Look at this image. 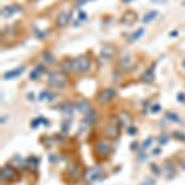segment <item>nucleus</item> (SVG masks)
Segmentation results:
<instances>
[{
  "mask_svg": "<svg viewBox=\"0 0 185 185\" xmlns=\"http://www.w3.org/2000/svg\"><path fill=\"white\" fill-rule=\"evenodd\" d=\"M137 147H138V143H132L131 144V149H133V151H137Z\"/></svg>",
  "mask_w": 185,
  "mask_h": 185,
  "instance_id": "37998d69",
  "label": "nucleus"
},
{
  "mask_svg": "<svg viewBox=\"0 0 185 185\" xmlns=\"http://www.w3.org/2000/svg\"><path fill=\"white\" fill-rule=\"evenodd\" d=\"M165 117H167L168 120H170L172 122H176V124H179L180 122V117L176 115L175 112H170V111H168V112H165Z\"/></svg>",
  "mask_w": 185,
  "mask_h": 185,
  "instance_id": "bb28decb",
  "label": "nucleus"
},
{
  "mask_svg": "<svg viewBox=\"0 0 185 185\" xmlns=\"http://www.w3.org/2000/svg\"><path fill=\"white\" fill-rule=\"evenodd\" d=\"M70 17H72V11H61L56 17V27L63 29L69 23Z\"/></svg>",
  "mask_w": 185,
  "mask_h": 185,
  "instance_id": "9d476101",
  "label": "nucleus"
},
{
  "mask_svg": "<svg viewBox=\"0 0 185 185\" xmlns=\"http://www.w3.org/2000/svg\"><path fill=\"white\" fill-rule=\"evenodd\" d=\"M20 178V172L17 170L14 165L11 164H6L5 167H3L1 169V180L4 182H7V183H14L19 180Z\"/></svg>",
  "mask_w": 185,
  "mask_h": 185,
  "instance_id": "423d86ee",
  "label": "nucleus"
},
{
  "mask_svg": "<svg viewBox=\"0 0 185 185\" xmlns=\"http://www.w3.org/2000/svg\"><path fill=\"white\" fill-rule=\"evenodd\" d=\"M49 95V93L47 91V90H45V91H42L41 93V95H40V100H43V99H47Z\"/></svg>",
  "mask_w": 185,
  "mask_h": 185,
  "instance_id": "f704fd0d",
  "label": "nucleus"
},
{
  "mask_svg": "<svg viewBox=\"0 0 185 185\" xmlns=\"http://www.w3.org/2000/svg\"><path fill=\"white\" fill-rule=\"evenodd\" d=\"M143 33H144V29L143 27H140L138 30L137 31H135V32H133L132 35H131V37H130V42H135V41H137L138 40V38H141L143 36Z\"/></svg>",
  "mask_w": 185,
  "mask_h": 185,
  "instance_id": "393cba45",
  "label": "nucleus"
},
{
  "mask_svg": "<svg viewBox=\"0 0 185 185\" xmlns=\"http://www.w3.org/2000/svg\"><path fill=\"white\" fill-rule=\"evenodd\" d=\"M117 119H119V121H120V124H121L122 127H127L128 128L130 126H131V124H132V117L127 111H121L119 114V116H117Z\"/></svg>",
  "mask_w": 185,
  "mask_h": 185,
  "instance_id": "4468645a",
  "label": "nucleus"
},
{
  "mask_svg": "<svg viewBox=\"0 0 185 185\" xmlns=\"http://www.w3.org/2000/svg\"><path fill=\"white\" fill-rule=\"evenodd\" d=\"M169 36H170V37H176V36H178V31H172Z\"/></svg>",
  "mask_w": 185,
  "mask_h": 185,
  "instance_id": "c03bdc74",
  "label": "nucleus"
},
{
  "mask_svg": "<svg viewBox=\"0 0 185 185\" xmlns=\"http://www.w3.org/2000/svg\"><path fill=\"white\" fill-rule=\"evenodd\" d=\"M146 159H147V154H146L144 152H138V160H140V162L146 160Z\"/></svg>",
  "mask_w": 185,
  "mask_h": 185,
  "instance_id": "473e14b6",
  "label": "nucleus"
},
{
  "mask_svg": "<svg viewBox=\"0 0 185 185\" xmlns=\"http://www.w3.org/2000/svg\"><path fill=\"white\" fill-rule=\"evenodd\" d=\"M25 69H26V67H20V68H17V69H13V70H10V72H6V73L3 75V78H4V79H6V80L14 79V78L21 75L22 72H23Z\"/></svg>",
  "mask_w": 185,
  "mask_h": 185,
  "instance_id": "6ab92c4d",
  "label": "nucleus"
},
{
  "mask_svg": "<svg viewBox=\"0 0 185 185\" xmlns=\"http://www.w3.org/2000/svg\"><path fill=\"white\" fill-rule=\"evenodd\" d=\"M42 58H43V62L45 64L47 65H53L56 63V57L53 56V53L48 49H43L42 51Z\"/></svg>",
  "mask_w": 185,
  "mask_h": 185,
  "instance_id": "a211bd4d",
  "label": "nucleus"
},
{
  "mask_svg": "<svg viewBox=\"0 0 185 185\" xmlns=\"http://www.w3.org/2000/svg\"><path fill=\"white\" fill-rule=\"evenodd\" d=\"M69 127H70V122H69V121H64V122L62 124V132L67 133V132H68V130H69Z\"/></svg>",
  "mask_w": 185,
  "mask_h": 185,
  "instance_id": "cd10ccee",
  "label": "nucleus"
},
{
  "mask_svg": "<svg viewBox=\"0 0 185 185\" xmlns=\"http://www.w3.org/2000/svg\"><path fill=\"white\" fill-rule=\"evenodd\" d=\"M49 162L51 163H56L57 162V157L54 154H49Z\"/></svg>",
  "mask_w": 185,
  "mask_h": 185,
  "instance_id": "58836bf2",
  "label": "nucleus"
},
{
  "mask_svg": "<svg viewBox=\"0 0 185 185\" xmlns=\"http://www.w3.org/2000/svg\"><path fill=\"white\" fill-rule=\"evenodd\" d=\"M163 174L165 175V178H168V179H170V178L174 176L175 169H174V167H173V164L170 162H165L164 168H163Z\"/></svg>",
  "mask_w": 185,
  "mask_h": 185,
  "instance_id": "412c9836",
  "label": "nucleus"
},
{
  "mask_svg": "<svg viewBox=\"0 0 185 185\" xmlns=\"http://www.w3.org/2000/svg\"><path fill=\"white\" fill-rule=\"evenodd\" d=\"M151 142H152V138H148V140H146V142L143 143V148H147L151 146Z\"/></svg>",
  "mask_w": 185,
  "mask_h": 185,
  "instance_id": "4c0bfd02",
  "label": "nucleus"
},
{
  "mask_svg": "<svg viewBox=\"0 0 185 185\" xmlns=\"http://www.w3.org/2000/svg\"><path fill=\"white\" fill-rule=\"evenodd\" d=\"M116 96V91L112 88H105L103 90H100L99 94L96 96V103L103 105V104H108L110 103L114 98Z\"/></svg>",
  "mask_w": 185,
  "mask_h": 185,
  "instance_id": "1a4fd4ad",
  "label": "nucleus"
},
{
  "mask_svg": "<svg viewBox=\"0 0 185 185\" xmlns=\"http://www.w3.org/2000/svg\"><path fill=\"white\" fill-rule=\"evenodd\" d=\"M74 108H75V105H74L73 103H70V101H65V103L62 105V110H63V112L68 114V115H70V114L73 112Z\"/></svg>",
  "mask_w": 185,
  "mask_h": 185,
  "instance_id": "a878e982",
  "label": "nucleus"
},
{
  "mask_svg": "<svg viewBox=\"0 0 185 185\" xmlns=\"http://www.w3.org/2000/svg\"><path fill=\"white\" fill-rule=\"evenodd\" d=\"M61 72H63L64 74H72L74 73L75 70H74V59L72 58L67 57L64 58L62 62H61Z\"/></svg>",
  "mask_w": 185,
  "mask_h": 185,
  "instance_id": "9b49d317",
  "label": "nucleus"
},
{
  "mask_svg": "<svg viewBox=\"0 0 185 185\" xmlns=\"http://www.w3.org/2000/svg\"><path fill=\"white\" fill-rule=\"evenodd\" d=\"M25 165H26V168L29 169V170L35 172L36 170V168H37V165H38V159L36 158V157H30V158L26 159Z\"/></svg>",
  "mask_w": 185,
  "mask_h": 185,
  "instance_id": "4be33fe9",
  "label": "nucleus"
},
{
  "mask_svg": "<svg viewBox=\"0 0 185 185\" xmlns=\"http://www.w3.org/2000/svg\"><path fill=\"white\" fill-rule=\"evenodd\" d=\"M19 11H21L20 5H7V6L1 9V16L9 17V16H13L14 14L19 13Z\"/></svg>",
  "mask_w": 185,
  "mask_h": 185,
  "instance_id": "2eb2a0df",
  "label": "nucleus"
},
{
  "mask_svg": "<svg viewBox=\"0 0 185 185\" xmlns=\"http://www.w3.org/2000/svg\"><path fill=\"white\" fill-rule=\"evenodd\" d=\"M121 127H122V126H121L119 119H117V117H111L105 126L103 135L106 140H116L117 137L120 136Z\"/></svg>",
  "mask_w": 185,
  "mask_h": 185,
  "instance_id": "f257e3e1",
  "label": "nucleus"
},
{
  "mask_svg": "<svg viewBox=\"0 0 185 185\" xmlns=\"http://www.w3.org/2000/svg\"><path fill=\"white\" fill-rule=\"evenodd\" d=\"M83 174H84V173H83L81 165H80L79 162H77V160H74V162H70L69 165L65 169V176H67V179L70 180V182H74V183L78 182V179H79Z\"/></svg>",
  "mask_w": 185,
  "mask_h": 185,
  "instance_id": "39448f33",
  "label": "nucleus"
},
{
  "mask_svg": "<svg viewBox=\"0 0 185 185\" xmlns=\"http://www.w3.org/2000/svg\"><path fill=\"white\" fill-rule=\"evenodd\" d=\"M94 149H95V156L96 158H101L105 159L112 153V147L108 141H98L94 146Z\"/></svg>",
  "mask_w": 185,
  "mask_h": 185,
  "instance_id": "0eeeda50",
  "label": "nucleus"
},
{
  "mask_svg": "<svg viewBox=\"0 0 185 185\" xmlns=\"http://www.w3.org/2000/svg\"><path fill=\"white\" fill-rule=\"evenodd\" d=\"M38 121H40V120H33L32 124H31V127H32V128H36L37 126H38Z\"/></svg>",
  "mask_w": 185,
  "mask_h": 185,
  "instance_id": "79ce46f5",
  "label": "nucleus"
},
{
  "mask_svg": "<svg viewBox=\"0 0 185 185\" xmlns=\"http://www.w3.org/2000/svg\"><path fill=\"white\" fill-rule=\"evenodd\" d=\"M184 67H185V61H184Z\"/></svg>",
  "mask_w": 185,
  "mask_h": 185,
  "instance_id": "8fccbe9b",
  "label": "nucleus"
},
{
  "mask_svg": "<svg viewBox=\"0 0 185 185\" xmlns=\"http://www.w3.org/2000/svg\"><path fill=\"white\" fill-rule=\"evenodd\" d=\"M157 15H158V11H157V10H151V11H148L147 14L143 15L142 22H143V23H148V22L153 21V20H154V19L157 17Z\"/></svg>",
  "mask_w": 185,
  "mask_h": 185,
  "instance_id": "b1692460",
  "label": "nucleus"
},
{
  "mask_svg": "<svg viewBox=\"0 0 185 185\" xmlns=\"http://www.w3.org/2000/svg\"><path fill=\"white\" fill-rule=\"evenodd\" d=\"M101 173H103V168L99 167V165H94V167H90L84 172L83 178H84L85 183L90 184V183L96 182V180L100 178Z\"/></svg>",
  "mask_w": 185,
  "mask_h": 185,
  "instance_id": "6e6552de",
  "label": "nucleus"
},
{
  "mask_svg": "<svg viewBox=\"0 0 185 185\" xmlns=\"http://www.w3.org/2000/svg\"><path fill=\"white\" fill-rule=\"evenodd\" d=\"M89 0H75V4H74V7H80L81 5H85Z\"/></svg>",
  "mask_w": 185,
  "mask_h": 185,
  "instance_id": "c756f323",
  "label": "nucleus"
},
{
  "mask_svg": "<svg viewBox=\"0 0 185 185\" xmlns=\"http://www.w3.org/2000/svg\"><path fill=\"white\" fill-rule=\"evenodd\" d=\"M86 19H88V15H86L85 11H79V14H78V20L79 21H85Z\"/></svg>",
  "mask_w": 185,
  "mask_h": 185,
  "instance_id": "c85d7f7f",
  "label": "nucleus"
},
{
  "mask_svg": "<svg viewBox=\"0 0 185 185\" xmlns=\"http://www.w3.org/2000/svg\"><path fill=\"white\" fill-rule=\"evenodd\" d=\"M115 46H112L111 43H106V45L103 46L101 48V52H100V56L104 58V59H110L114 54H115Z\"/></svg>",
  "mask_w": 185,
  "mask_h": 185,
  "instance_id": "ddd939ff",
  "label": "nucleus"
},
{
  "mask_svg": "<svg viewBox=\"0 0 185 185\" xmlns=\"http://www.w3.org/2000/svg\"><path fill=\"white\" fill-rule=\"evenodd\" d=\"M142 185H154V180H152V179H147Z\"/></svg>",
  "mask_w": 185,
  "mask_h": 185,
  "instance_id": "ea45409f",
  "label": "nucleus"
},
{
  "mask_svg": "<svg viewBox=\"0 0 185 185\" xmlns=\"http://www.w3.org/2000/svg\"><path fill=\"white\" fill-rule=\"evenodd\" d=\"M117 65L122 72H130L133 67H135V59L132 57V53L128 51H122L119 54V59H117Z\"/></svg>",
  "mask_w": 185,
  "mask_h": 185,
  "instance_id": "20e7f679",
  "label": "nucleus"
},
{
  "mask_svg": "<svg viewBox=\"0 0 185 185\" xmlns=\"http://www.w3.org/2000/svg\"><path fill=\"white\" fill-rule=\"evenodd\" d=\"M122 1H124V3H126V4H127V3H131L132 0H122Z\"/></svg>",
  "mask_w": 185,
  "mask_h": 185,
  "instance_id": "49530a36",
  "label": "nucleus"
},
{
  "mask_svg": "<svg viewBox=\"0 0 185 185\" xmlns=\"http://www.w3.org/2000/svg\"><path fill=\"white\" fill-rule=\"evenodd\" d=\"M45 72H46L45 63H40V64H37L36 67H35V69H32V72L30 73V79L31 80H36V79H38V77L42 75Z\"/></svg>",
  "mask_w": 185,
  "mask_h": 185,
  "instance_id": "f3484780",
  "label": "nucleus"
},
{
  "mask_svg": "<svg viewBox=\"0 0 185 185\" xmlns=\"http://www.w3.org/2000/svg\"><path fill=\"white\" fill-rule=\"evenodd\" d=\"M127 131H128V135H136L137 133L136 127H132V126H130V127L127 128Z\"/></svg>",
  "mask_w": 185,
  "mask_h": 185,
  "instance_id": "c9c22d12",
  "label": "nucleus"
},
{
  "mask_svg": "<svg viewBox=\"0 0 185 185\" xmlns=\"http://www.w3.org/2000/svg\"><path fill=\"white\" fill-rule=\"evenodd\" d=\"M159 153H160V149L159 148H156L154 151H153V154H156V156H158Z\"/></svg>",
  "mask_w": 185,
  "mask_h": 185,
  "instance_id": "a18cd8bd",
  "label": "nucleus"
},
{
  "mask_svg": "<svg viewBox=\"0 0 185 185\" xmlns=\"http://www.w3.org/2000/svg\"><path fill=\"white\" fill-rule=\"evenodd\" d=\"M151 168H152V170H154V173L157 175H160V169L157 167V164H154V163L151 164Z\"/></svg>",
  "mask_w": 185,
  "mask_h": 185,
  "instance_id": "2f4dec72",
  "label": "nucleus"
},
{
  "mask_svg": "<svg viewBox=\"0 0 185 185\" xmlns=\"http://www.w3.org/2000/svg\"><path fill=\"white\" fill-rule=\"evenodd\" d=\"M91 69V59L88 54H79L74 58V70L80 74H85Z\"/></svg>",
  "mask_w": 185,
  "mask_h": 185,
  "instance_id": "7ed1b4c3",
  "label": "nucleus"
},
{
  "mask_svg": "<svg viewBox=\"0 0 185 185\" xmlns=\"http://www.w3.org/2000/svg\"><path fill=\"white\" fill-rule=\"evenodd\" d=\"M159 110H160V105L156 104V105H153V106H152V112H158Z\"/></svg>",
  "mask_w": 185,
  "mask_h": 185,
  "instance_id": "e433bc0d",
  "label": "nucleus"
},
{
  "mask_svg": "<svg viewBox=\"0 0 185 185\" xmlns=\"http://www.w3.org/2000/svg\"><path fill=\"white\" fill-rule=\"evenodd\" d=\"M174 137H175V138H178V140H185V135H182V133H179L178 131H175L174 132Z\"/></svg>",
  "mask_w": 185,
  "mask_h": 185,
  "instance_id": "72a5a7b5",
  "label": "nucleus"
},
{
  "mask_svg": "<svg viewBox=\"0 0 185 185\" xmlns=\"http://www.w3.org/2000/svg\"><path fill=\"white\" fill-rule=\"evenodd\" d=\"M29 1H36V0H29Z\"/></svg>",
  "mask_w": 185,
  "mask_h": 185,
  "instance_id": "09e8293b",
  "label": "nucleus"
},
{
  "mask_svg": "<svg viewBox=\"0 0 185 185\" xmlns=\"http://www.w3.org/2000/svg\"><path fill=\"white\" fill-rule=\"evenodd\" d=\"M136 20H137V14L133 10H126L120 19V21L124 25H132V23L136 22Z\"/></svg>",
  "mask_w": 185,
  "mask_h": 185,
  "instance_id": "f8f14e48",
  "label": "nucleus"
},
{
  "mask_svg": "<svg viewBox=\"0 0 185 185\" xmlns=\"http://www.w3.org/2000/svg\"><path fill=\"white\" fill-rule=\"evenodd\" d=\"M75 108H77V110L79 112L86 114L90 110V105H89V103L86 100H80V101H78V103L75 104Z\"/></svg>",
  "mask_w": 185,
  "mask_h": 185,
  "instance_id": "5701e85b",
  "label": "nucleus"
},
{
  "mask_svg": "<svg viewBox=\"0 0 185 185\" xmlns=\"http://www.w3.org/2000/svg\"><path fill=\"white\" fill-rule=\"evenodd\" d=\"M168 138H169V137L167 135H162V136L159 137V143L160 144H165V143L168 142Z\"/></svg>",
  "mask_w": 185,
  "mask_h": 185,
  "instance_id": "7c9ffc66",
  "label": "nucleus"
},
{
  "mask_svg": "<svg viewBox=\"0 0 185 185\" xmlns=\"http://www.w3.org/2000/svg\"><path fill=\"white\" fill-rule=\"evenodd\" d=\"M95 120H96V111L90 109L88 112L84 114V121H83V122L85 125H93L95 122Z\"/></svg>",
  "mask_w": 185,
  "mask_h": 185,
  "instance_id": "aec40b11",
  "label": "nucleus"
},
{
  "mask_svg": "<svg viewBox=\"0 0 185 185\" xmlns=\"http://www.w3.org/2000/svg\"><path fill=\"white\" fill-rule=\"evenodd\" d=\"M48 85L53 89H63L68 85V78L63 72H51L48 74Z\"/></svg>",
  "mask_w": 185,
  "mask_h": 185,
  "instance_id": "f03ea898",
  "label": "nucleus"
},
{
  "mask_svg": "<svg viewBox=\"0 0 185 185\" xmlns=\"http://www.w3.org/2000/svg\"><path fill=\"white\" fill-rule=\"evenodd\" d=\"M5 121H6V117H5V119L3 117V119H1V124H5Z\"/></svg>",
  "mask_w": 185,
  "mask_h": 185,
  "instance_id": "de8ad7c7",
  "label": "nucleus"
},
{
  "mask_svg": "<svg viewBox=\"0 0 185 185\" xmlns=\"http://www.w3.org/2000/svg\"><path fill=\"white\" fill-rule=\"evenodd\" d=\"M154 68H156V64H152L148 69H146L143 74L141 75V80L144 83H151L154 80Z\"/></svg>",
  "mask_w": 185,
  "mask_h": 185,
  "instance_id": "dca6fc26",
  "label": "nucleus"
},
{
  "mask_svg": "<svg viewBox=\"0 0 185 185\" xmlns=\"http://www.w3.org/2000/svg\"><path fill=\"white\" fill-rule=\"evenodd\" d=\"M178 100L179 101H185V95H184L183 93H179L178 94Z\"/></svg>",
  "mask_w": 185,
  "mask_h": 185,
  "instance_id": "a19ab883",
  "label": "nucleus"
}]
</instances>
